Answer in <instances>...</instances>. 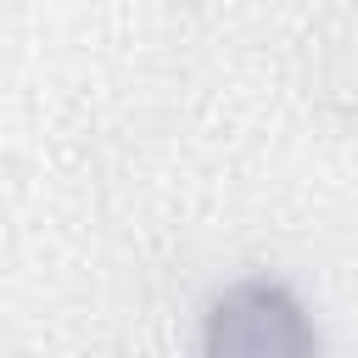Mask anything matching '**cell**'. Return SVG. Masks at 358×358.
Returning <instances> with one entry per match:
<instances>
[{"label": "cell", "instance_id": "1", "mask_svg": "<svg viewBox=\"0 0 358 358\" xmlns=\"http://www.w3.org/2000/svg\"><path fill=\"white\" fill-rule=\"evenodd\" d=\"M201 347L213 358H302L319 347V330L280 280H235L207 308Z\"/></svg>", "mask_w": 358, "mask_h": 358}]
</instances>
